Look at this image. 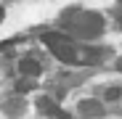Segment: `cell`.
I'll list each match as a JSON object with an SVG mask.
<instances>
[{
    "mask_svg": "<svg viewBox=\"0 0 122 119\" xmlns=\"http://www.w3.org/2000/svg\"><path fill=\"white\" fill-rule=\"evenodd\" d=\"M106 98H109V101H114V98H119V90H117V87H109V90H106Z\"/></svg>",
    "mask_w": 122,
    "mask_h": 119,
    "instance_id": "cell-6",
    "label": "cell"
},
{
    "mask_svg": "<svg viewBox=\"0 0 122 119\" xmlns=\"http://www.w3.org/2000/svg\"><path fill=\"white\" fill-rule=\"evenodd\" d=\"M119 27H122V19H119Z\"/></svg>",
    "mask_w": 122,
    "mask_h": 119,
    "instance_id": "cell-9",
    "label": "cell"
},
{
    "mask_svg": "<svg viewBox=\"0 0 122 119\" xmlns=\"http://www.w3.org/2000/svg\"><path fill=\"white\" fill-rule=\"evenodd\" d=\"M119 3H122V0H119Z\"/></svg>",
    "mask_w": 122,
    "mask_h": 119,
    "instance_id": "cell-10",
    "label": "cell"
},
{
    "mask_svg": "<svg viewBox=\"0 0 122 119\" xmlns=\"http://www.w3.org/2000/svg\"><path fill=\"white\" fill-rule=\"evenodd\" d=\"M37 106L43 109V114H48V116H56V119H72L69 114H64V111H61V109L51 101V98H40V101H37Z\"/></svg>",
    "mask_w": 122,
    "mask_h": 119,
    "instance_id": "cell-3",
    "label": "cell"
},
{
    "mask_svg": "<svg viewBox=\"0 0 122 119\" xmlns=\"http://www.w3.org/2000/svg\"><path fill=\"white\" fill-rule=\"evenodd\" d=\"M43 43L48 45V50L58 58V61H64V64H74L77 58H80L74 40L66 37V34H61V32H45L43 34Z\"/></svg>",
    "mask_w": 122,
    "mask_h": 119,
    "instance_id": "cell-2",
    "label": "cell"
},
{
    "mask_svg": "<svg viewBox=\"0 0 122 119\" xmlns=\"http://www.w3.org/2000/svg\"><path fill=\"white\" fill-rule=\"evenodd\" d=\"M80 114L82 116H98L101 114V103L98 101H82L80 103Z\"/></svg>",
    "mask_w": 122,
    "mask_h": 119,
    "instance_id": "cell-5",
    "label": "cell"
},
{
    "mask_svg": "<svg viewBox=\"0 0 122 119\" xmlns=\"http://www.w3.org/2000/svg\"><path fill=\"white\" fill-rule=\"evenodd\" d=\"M19 71H21L24 77H37L40 74V64L35 61V58H21V61H19Z\"/></svg>",
    "mask_w": 122,
    "mask_h": 119,
    "instance_id": "cell-4",
    "label": "cell"
},
{
    "mask_svg": "<svg viewBox=\"0 0 122 119\" xmlns=\"http://www.w3.org/2000/svg\"><path fill=\"white\" fill-rule=\"evenodd\" d=\"M69 21V29L77 32V37H85V40H93L104 32V19L93 11H74L66 16Z\"/></svg>",
    "mask_w": 122,
    "mask_h": 119,
    "instance_id": "cell-1",
    "label": "cell"
},
{
    "mask_svg": "<svg viewBox=\"0 0 122 119\" xmlns=\"http://www.w3.org/2000/svg\"><path fill=\"white\" fill-rule=\"evenodd\" d=\"M117 69H119V71H122V58H119V61H117Z\"/></svg>",
    "mask_w": 122,
    "mask_h": 119,
    "instance_id": "cell-7",
    "label": "cell"
},
{
    "mask_svg": "<svg viewBox=\"0 0 122 119\" xmlns=\"http://www.w3.org/2000/svg\"><path fill=\"white\" fill-rule=\"evenodd\" d=\"M0 19H3V8H0Z\"/></svg>",
    "mask_w": 122,
    "mask_h": 119,
    "instance_id": "cell-8",
    "label": "cell"
}]
</instances>
